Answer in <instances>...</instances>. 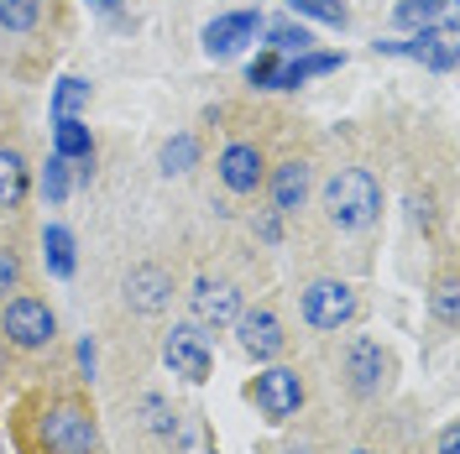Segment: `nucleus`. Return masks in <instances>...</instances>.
<instances>
[{"mask_svg": "<svg viewBox=\"0 0 460 454\" xmlns=\"http://www.w3.org/2000/svg\"><path fill=\"white\" fill-rule=\"evenodd\" d=\"M324 214L335 230H367L382 214V183L367 168H341L324 183Z\"/></svg>", "mask_w": 460, "mask_h": 454, "instance_id": "1", "label": "nucleus"}, {"mask_svg": "<svg viewBox=\"0 0 460 454\" xmlns=\"http://www.w3.org/2000/svg\"><path fill=\"white\" fill-rule=\"evenodd\" d=\"M42 444L53 454H94L100 428L79 402H58L53 413H42Z\"/></svg>", "mask_w": 460, "mask_h": 454, "instance_id": "2", "label": "nucleus"}, {"mask_svg": "<svg viewBox=\"0 0 460 454\" xmlns=\"http://www.w3.org/2000/svg\"><path fill=\"white\" fill-rule=\"evenodd\" d=\"M376 53L419 57V63L434 68V74H450V68H456V22H450V16H439L434 27H419L408 42H376Z\"/></svg>", "mask_w": 460, "mask_h": 454, "instance_id": "3", "label": "nucleus"}, {"mask_svg": "<svg viewBox=\"0 0 460 454\" xmlns=\"http://www.w3.org/2000/svg\"><path fill=\"white\" fill-rule=\"evenodd\" d=\"M0 329H5V340L22 345V350H42V345H53L58 319L42 298H11L5 313H0Z\"/></svg>", "mask_w": 460, "mask_h": 454, "instance_id": "4", "label": "nucleus"}, {"mask_svg": "<svg viewBox=\"0 0 460 454\" xmlns=\"http://www.w3.org/2000/svg\"><path fill=\"white\" fill-rule=\"evenodd\" d=\"M304 319L314 324V329H345L350 319H356V292L350 283H335V277H319V283L304 287Z\"/></svg>", "mask_w": 460, "mask_h": 454, "instance_id": "5", "label": "nucleus"}, {"mask_svg": "<svg viewBox=\"0 0 460 454\" xmlns=\"http://www.w3.org/2000/svg\"><path fill=\"white\" fill-rule=\"evenodd\" d=\"M387 376H393V361H387V350L376 340L356 335V340L345 345V381H350L356 397H376L387 387Z\"/></svg>", "mask_w": 460, "mask_h": 454, "instance_id": "6", "label": "nucleus"}, {"mask_svg": "<svg viewBox=\"0 0 460 454\" xmlns=\"http://www.w3.org/2000/svg\"><path fill=\"white\" fill-rule=\"evenodd\" d=\"M163 361H168L172 376H183V381H209V366H215L209 340L199 335V324H172L168 340H163Z\"/></svg>", "mask_w": 460, "mask_h": 454, "instance_id": "7", "label": "nucleus"}, {"mask_svg": "<svg viewBox=\"0 0 460 454\" xmlns=\"http://www.w3.org/2000/svg\"><path fill=\"white\" fill-rule=\"evenodd\" d=\"M252 397H257V407L272 418V423H288L298 407H304V376L288 366H272L257 376V387H252Z\"/></svg>", "mask_w": 460, "mask_h": 454, "instance_id": "8", "label": "nucleus"}, {"mask_svg": "<svg viewBox=\"0 0 460 454\" xmlns=\"http://www.w3.org/2000/svg\"><path fill=\"white\" fill-rule=\"evenodd\" d=\"M309 183H314V172H309V162L304 157H288V162H278L272 168V178H267V194H272V214H298L304 204H309Z\"/></svg>", "mask_w": 460, "mask_h": 454, "instance_id": "9", "label": "nucleus"}, {"mask_svg": "<svg viewBox=\"0 0 460 454\" xmlns=\"http://www.w3.org/2000/svg\"><path fill=\"white\" fill-rule=\"evenodd\" d=\"M257 31H261V11H230V16H215V22L204 27V53L230 57V53H241L246 42H257Z\"/></svg>", "mask_w": 460, "mask_h": 454, "instance_id": "10", "label": "nucleus"}, {"mask_svg": "<svg viewBox=\"0 0 460 454\" xmlns=\"http://www.w3.org/2000/svg\"><path fill=\"white\" fill-rule=\"evenodd\" d=\"M189 303H194V319L199 324H235V313H241V292H235V283H226V277H199L194 283V292H189Z\"/></svg>", "mask_w": 460, "mask_h": 454, "instance_id": "11", "label": "nucleus"}, {"mask_svg": "<svg viewBox=\"0 0 460 454\" xmlns=\"http://www.w3.org/2000/svg\"><path fill=\"white\" fill-rule=\"evenodd\" d=\"M220 183H226L230 194H257L261 188V178H267V162H261V146H252V142H230L226 152H220Z\"/></svg>", "mask_w": 460, "mask_h": 454, "instance_id": "12", "label": "nucleus"}, {"mask_svg": "<svg viewBox=\"0 0 460 454\" xmlns=\"http://www.w3.org/2000/svg\"><path fill=\"white\" fill-rule=\"evenodd\" d=\"M235 340L246 355H257V361H272L278 350H283V324H278V313H235Z\"/></svg>", "mask_w": 460, "mask_h": 454, "instance_id": "13", "label": "nucleus"}, {"mask_svg": "<svg viewBox=\"0 0 460 454\" xmlns=\"http://www.w3.org/2000/svg\"><path fill=\"white\" fill-rule=\"evenodd\" d=\"M126 303L137 313H163L172 303V277L163 266H137V272L126 277Z\"/></svg>", "mask_w": 460, "mask_h": 454, "instance_id": "14", "label": "nucleus"}, {"mask_svg": "<svg viewBox=\"0 0 460 454\" xmlns=\"http://www.w3.org/2000/svg\"><path fill=\"white\" fill-rule=\"evenodd\" d=\"M53 142H58V157H68L79 178H89V162H94V142H89V126L74 115V120H53Z\"/></svg>", "mask_w": 460, "mask_h": 454, "instance_id": "15", "label": "nucleus"}, {"mask_svg": "<svg viewBox=\"0 0 460 454\" xmlns=\"http://www.w3.org/2000/svg\"><path fill=\"white\" fill-rule=\"evenodd\" d=\"M27 183H31V172L22 162V152L0 146V209H16V204L27 199Z\"/></svg>", "mask_w": 460, "mask_h": 454, "instance_id": "16", "label": "nucleus"}, {"mask_svg": "<svg viewBox=\"0 0 460 454\" xmlns=\"http://www.w3.org/2000/svg\"><path fill=\"white\" fill-rule=\"evenodd\" d=\"M439 16H450V0H398V11H393V22H398L402 31L434 27Z\"/></svg>", "mask_w": 460, "mask_h": 454, "instance_id": "17", "label": "nucleus"}, {"mask_svg": "<svg viewBox=\"0 0 460 454\" xmlns=\"http://www.w3.org/2000/svg\"><path fill=\"white\" fill-rule=\"evenodd\" d=\"M42 251H48V272L53 277H74V235L63 225L42 230Z\"/></svg>", "mask_w": 460, "mask_h": 454, "instance_id": "18", "label": "nucleus"}, {"mask_svg": "<svg viewBox=\"0 0 460 454\" xmlns=\"http://www.w3.org/2000/svg\"><path fill=\"white\" fill-rule=\"evenodd\" d=\"M89 105V84L84 79H58L53 89V120H74Z\"/></svg>", "mask_w": 460, "mask_h": 454, "instance_id": "19", "label": "nucleus"}, {"mask_svg": "<svg viewBox=\"0 0 460 454\" xmlns=\"http://www.w3.org/2000/svg\"><path fill=\"white\" fill-rule=\"evenodd\" d=\"M288 11H298V16H309V22H324V27H350L345 0H288Z\"/></svg>", "mask_w": 460, "mask_h": 454, "instance_id": "20", "label": "nucleus"}, {"mask_svg": "<svg viewBox=\"0 0 460 454\" xmlns=\"http://www.w3.org/2000/svg\"><path fill=\"white\" fill-rule=\"evenodd\" d=\"M267 48L278 57H293V53H309L314 48V37H309V27H293V22H283V27L267 31Z\"/></svg>", "mask_w": 460, "mask_h": 454, "instance_id": "21", "label": "nucleus"}, {"mask_svg": "<svg viewBox=\"0 0 460 454\" xmlns=\"http://www.w3.org/2000/svg\"><path fill=\"white\" fill-rule=\"evenodd\" d=\"M42 22V0H0V27L5 31H31Z\"/></svg>", "mask_w": 460, "mask_h": 454, "instance_id": "22", "label": "nucleus"}, {"mask_svg": "<svg viewBox=\"0 0 460 454\" xmlns=\"http://www.w3.org/2000/svg\"><path fill=\"white\" fill-rule=\"evenodd\" d=\"M157 162H163V172H189L194 162H199V142H194V136H172Z\"/></svg>", "mask_w": 460, "mask_h": 454, "instance_id": "23", "label": "nucleus"}, {"mask_svg": "<svg viewBox=\"0 0 460 454\" xmlns=\"http://www.w3.org/2000/svg\"><path fill=\"white\" fill-rule=\"evenodd\" d=\"M68 168H74V162H68V157H58V152L48 157V168H42V194H48L53 204H63V199H68V188H74Z\"/></svg>", "mask_w": 460, "mask_h": 454, "instance_id": "24", "label": "nucleus"}, {"mask_svg": "<svg viewBox=\"0 0 460 454\" xmlns=\"http://www.w3.org/2000/svg\"><path fill=\"white\" fill-rule=\"evenodd\" d=\"M429 309L439 324H456V313H460V287L456 277H439V287H434V298H429Z\"/></svg>", "mask_w": 460, "mask_h": 454, "instance_id": "25", "label": "nucleus"}, {"mask_svg": "<svg viewBox=\"0 0 460 454\" xmlns=\"http://www.w3.org/2000/svg\"><path fill=\"white\" fill-rule=\"evenodd\" d=\"M278 68H283V57L267 48V53L252 63V84H257V89H278Z\"/></svg>", "mask_w": 460, "mask_h": 454, "instance_id": "26", "label": "nucleus"}, {"mask_svg": "<svg viewBox=\"0 0 460 454\" xmlns=\"http://www.w3.org/2000/svg\"><path fill=\"white\" fill-rule=\"evenodd\" d=\"M16 283H22V256L0 246V298H5V292H16Z\"/></svg>", "mask_w": 460, "mask_h": 454, "instance_id": "27", "label": "nucleus"}, {"mask_svg": "<svg viewBox=\"0 0 460 454\" xmlns=\"http://www.w3.org/2000/svg\"><path fill=\"white\" fill-rule=\"evenodd\" d=\"M439 454H460V428H445L439 433Z\"/></svg>", "mask_w": 460, "mask_h": 454, "instance_id": "28", "label": "nucleus"}, {"mask_svg": "<svg viewBox=\"0 0 460 454\" xmlns=\"http://www.w3.org/2000/svg\"><path fill=\"white\" fill-rule=\"evenodd\" d=\"M257 235H261V240H278V214H267V220H257Z\"/></svg>", "mask_w": 460, "mask_h": 454, "instance_id": "29", "label": "nucleus"}, {"mask_svg": "<svg viewBox=\"0 0 460 454\" xmlns=\"http://www.w3.org/2000/svg\"><path fill=\"white\" fill-rule=\"evenodd\" d=\"M79 366H84V371H94V345H89V340L79 345Z\"/></svg>", "mask_w": 460, "mask_h": 454, "instance_id": "30", "label": "nucleus"}, {"mask_svg": "<svg viewBox=\"0 0 460 454\" xmlns=\"http://www.w3.org/2000/svg\"><path fill=\"white\" fill-rule=\"evenodd\" d=\"M94 5H100V11H115V5H120V0H94Z\"/></svg>", "mask_w": 460, "mask_h": 454, "instance_id": "31", "label": "nucleus"}, {"mask_svg": "<svg viewBox=\"0 0 460 454\" xmlns=\"http://www.w3.org/2000/svg\"><path fill=\"white\" fill-rule=\"evenodd\" d=\"M288 454H309V450H288Z\"/></svg>", "mask_w": 460, "mask_h": 454, "instance_id": "32", "label": "nucleus"}, {"mask_svg": "<svg viewBox=\"0 0 460 454\" xmlns=\"http://www.w3.org/2000/svg\"><path fill=\"white\" fill-rule=\"evenodd\" d=\"M361 454H372V450H361Z\"/></svg>", "mask_w": 460, "mask_h": 454, "instance_id": "33", "label": "nucleus"}, {"mask_svg": "<svg viewBox=\"0 0 460 454\" xmlns=\"http://www.w3.org/2000/svg\"><path fill=\"white\" fill-rule=\"evenodd\" d=\"M0 454H5V450H0Z\"/></svg>", "mask_w": 460, "mask_h": 454, "instance_id": "34", "label": "nucleus"}]
</instances>
